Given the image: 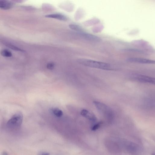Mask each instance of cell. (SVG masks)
Here are the masks:
<instances>
[{
  "mask_svg": "<svg viewBox=\"0 0 155 155\" xmlns=\"http://www.w3.org/2000/svg\"><path fill=\"white\" fill-rule=\"evenodd\" d=\"M69 27L71 30L77 32H83L84 30L80 26L74 24H71L69 25Z\"/></svg>",
  "mask_w": 155,
  "mask_h": 155,
  "instance_id": "13",
  "label": "cell"
},
{
  "mask_svg": "<svg viewBox=\"0 0 155 155\" xmlns=\"http://www.w3.org/2000/svg\"><path fill=\"white\" fill-rule=\"evenodd\" d=\"M23 120V115L20 112L15 114L9 120L7 125L11 128H16L21 126Z\"/></svg>",
  "mask_w": 155,
  "mask_h": 155,
  "instance_id": "2",
  "label": "cell"
},
{
  "mask_svg": "<svg viewBox=\"0 0 155 155\" xmlns=\"http://www.w3.org/2000/svg\"><path fill=\"white\" fill-rule=\"evenodd\" d=\"M102 124V122H101L96 123L91 128L92 130L95 131L97 130L100 127Z\"/></svg>",
  "mask_w": 155,
  "mask_h": 155,
  "instance_id": "16",
  "label": "cell"
},
{
  "mask_svg": "<svg viewBox=\"0 0 155 155\" xmlns=\"http://www.w3.org/2000/svg\"><path fill=\"white\" fill-rule=\"evenodd\" d=\"M127 61L130 62L136 63L155 64V60L140 58H129L127 59Z\"/></svg>",
  "mask_w": 155,
  "mask_h": 155,
  "instance_id": "5",
  "label": "cell"
},
{
  "mask_svg": "<svg viewBox=\"0 0 155 155\" xmlns=\"http://www.w3.org/2000/svg\"><path fill=\"white\" fill-rule=\"evenodd\" d=\"M38 154L40 155H49L50 153L46 151H41Z\"/></svg>",
  "mask_w": 155,
  "mask_h": 155,
  "instance_id": "18",
  "label": "cell"
},
{
  "mask_svg": "<svg viewBox=\"0 0 155 155\" xmlns=\"http://www.w3.org/2000/svg\"><path fill=\"white\" fill-rule=\"evenodd\" d=\"M50 112L54 115L58 117H61L63 115L62 111L57 108H52L50 109Z\"/></svg>",
  "mask_w": 155,
  "mask_h": 155,
  "instance_id": "12",
  "label": "cell"
},
{
  "mask_svg": "<svg viewBox=\"0 0 155 155\" xmlns=\"http://www.w3.org/2000/svg\"><path fill=\"white\" fill-rule=\"evenodd\" d=\"M136 80L143 83L155 85V78L144 75H138L136 77Z\"/></svg>",
  "mask_w": 155,
  "mask_h": 155,
  "instance_id": "6",
  "label": "cell"
},
{
  "mask_svg": "<svg viewBox=\"0 0 155 155\" xmlns=\"http://www.w3.org/2000/svg\"><path fill=\"white\" fill-rule=\"evenodd\" d=\"M81 114L83 117L92 122H95L97 120L96 116L93 113L88 110H83L81 111Z\"/></svg>",
  "mask_w": 155,
  "mask_h": 155,
  "instance_id": "7",
  "label": "cell"
},
{
  "mask_svg": "<svg viewBox=\"0 0 155 155\" xmlns=\"http://www.w3.org/2000/svg\"><path fill=\"white\" fill-rule=\"evenodd\" d=\"M100 23V21L98 19L94 18L85 22L84 24L87 26H91L99 24Z\"/></svg>",
  "mask_w": 155,
  "mask_h": 155,
  "instance_id": "11",
  "label": "cell"
},
{
  "mask_svg": "<svg viewBox=\"0 0 155 155\" xmlns=\"http://www.w3.org/2000/svg\"><path fill=\"white\" fill-rule=\"evenodd\" d=\"M93 103L98 111L106 116L110 117L112 112L110 109L106 104L97 101H94Z\"/></svg>",
  "mask_w": 155,
  "mask_h": 155,
  "instance_id": "3",
  "label": "cell"
},
{
  "mask_svg": "<svg viewBox=\"0 0 155 155\" xmlns=\"http://www.w3.org/2000/svg\"><path fill=\"white\" fill-rule=\"evenodd\" d=\"M2 155H8V153L7 152H5L2 153Z\"/></svg>",
  "mask_w": 155,
  "mask_h": 155,
  "instance_id": "19",
  "label": "cell"
},
{
  "mask_svg": "<svg viewBox=\"0 0 155 155\" xmlns=\"http://www.w3.org/2000/svg\"><path fill=\"white\" fill-rule=\"evenodd\" d=\"M84 12L83 10L82 9H79L75 13V19L77 21L80 20L84 17Z\"/></svg>",
  "mask_w": 155,
  "mask_h": 155,
  "instance_id": "10",
  "label": "cell"
},
{
  "mask_svg": "<svg viewBox=\"0 0 155 155\" xmlns=\"http://www.w3.org/2000/svg\"><path fill=\"white\" fill-rule=\"evenodd\" d=\"M1 54L3 56L6 57H10L12 56L11 52L6 49L2 50L1 52Z\"/></svg>",
  "mask_w": 155,
  "mask_h": 155,
  "instance_id": "15",
  "label": "cell"
},
{
  "mask_svg": "<svg viewBox=\"0 0 155 155\" xmlns=\"http://www.w3.org/2000/svg\"><path fill=\"white\" fill-rule=\"evenodd\" d=\"M47 18L55 19L62 21H66L68 19L65 16L59 14H54L48 15L46 16Z\"/></svg>",
  "mask_w": 155,
  "mask_h": 155,
  "instance_id": "9",
  "label": "cell"
},
{
  "mask_svg": "<svg viewBox=\"0 0 155 155\" xmlns=\"http://www.w3.org/2000/svg\"><path fill=\"white\" fill-rule=\"evenodd\" d=\"M13 5V4L9 0H0V8L3 10L10 9Z\"/></svg>",
  "mask_w": 155,
  "mask_h": 155,
  "instance_id": "8",
  "label": "cell"
},
{
  "mask_svg": "<svg viewBox=\"0 0 155 155\" xmlns=\"http://www.w3.org/2000/svg\"><path fill=\"white\" fill-rule=\"evenodd\" d=\"M77 62L82 65L87 67L107 70H112L111 65L105 62L84 58L78 59Z\"/></svg>",
  "mask_w": 155,
  "mask_h": 155,
  "instance_id": "1",
  "label": "cell"
},
{
  "mask_svg": "<svg viewBox=\"0 0 155 155\" xmlns=\"http://www.w3.org/2000/svg\"><path fill=\"white\" fill-rule=\"evenodd\" d=\"M5 45L10 49L14 51H20L22 52H24L25 51L24 50L10 43H6L5 44Z\"/></svg>",
  "mask_w": 155,
  "mask_h": 155,
  "instance_id": "14",
  "label": "cell"
},
{
  "mask_svg": "<svg viewBox=\"0 0 155 155\" xmlns=\"http://www.w3.org/2000/svg\"><path fill=\"white\" fill-rule=\"evenodd\" d=\"M76 33L86 40L94 42H100L101 39L96 36L84 32H77Z\"/></svg>",
  "mask_w": 155,
  "mask_h": 155,
  "instance_id": "4",
  "label": "cell"
},
{
  "mask_svg": "<svg viewBox=\"0 0 155 155\" xmlns=\"http://www.w3.org/2000/svg\"><path fill=\"white\" fill-rule=\"evenodd\" d=\"M55 64L53 62H50L48 63L46 65L47 68L49 70H53L55 68Z\"/></svg>",
  "mask_w": 155,
  "mask_h": 155,
  "instance_id": "17",
  "label": "cell"
}]
</instances>
